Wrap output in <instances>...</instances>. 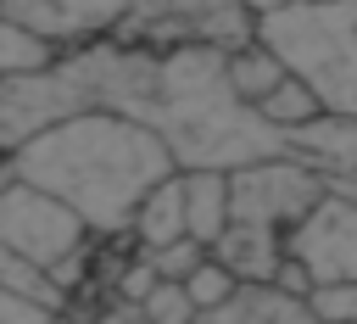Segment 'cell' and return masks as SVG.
I'll use <instances>...</instances> for the list:
<instances>
[{"label": "cell", "mask_w": 357, "mask_h": 324, "mask_svg": "<svg viewBox=\"0 0 357 324\" xmlns=\"http://www.w3.org/2000/svg\"><path fill=\"white\" fill-rule=\"evenodd\" d=\"M78 112H123L156 128L178 168H245L262 156L296 151L229 78V50L218 45H123L95 39L67 50L56 67L28 78H0V151H17L39 128Z\"/></svg>", "instance_id": "cell-1"}, {"label": "cell", "mask_w": 357, "mask_h": 324, "mask_svg": "<svg viewBox=\"0 0 357 324\" xmlns=\"http://www.w3.org/2000/svg\"><path fill=\"white\" fill-rule=\"evenodd\" d=\"M0 173L61 196L67 207L84 212V223L100 240H117L134 229L139 201L178 173V156L156 128L123 112H78L6 151Z\"/></svg>", "instance_id": "cell-2"}, {"label": "cell", "mask_w": 357, "mask_h": 324, "mask_svg": "<svg viewBox=\"0 0 357 324\" xmlns=\"http://www.w3.org/2000/svg\"><path fill=\"white\" fill-rule=\"evenodd\" d=\"M262 39L324 95L335 117H357V0H296L262 17Z\"/></svg>", "instance_id": "cell-3"}, {"label": "cell", "mask_w": 357, "mask_h": 324, "mask_svg": "<svg viewBox=\"0 0 357 324\" xmlns=\"http://www.w3.org/2000/svg\"><path fill=\"white\" fill-rule=\"evenodd\" d=\"M262 34V17L245 0H134L123 28L112 39L123 45H151V50H178V45H251Z\"/></svg>", "instance_id": "cell-4"}, {"label": "cell", "mask_w": 357, "mask_h": 324, "mask_svg": "<svg viewBox=\"0 0 357 324\" xmlns=\"http://www.w3.org/2000/svg\"><path fill=\"white\" fill-rule=\"evenodd\" d=\"M95 240L100 235L84 223L78 207H67L61 196H50V190H39L28 179L0 173V251H17V257L45 263L56 274L67 257L89 251Z\"/></svg>", "instance_id": "cell-5"}, {"label": "cell", "mask_w": 357, "mask_h": 324, "mask_svg": "<svg viewBox=\"0 0 357 324\" xmlns=\"http://www.w3.org/2000/svg\"><path fill=\"white\" fill-rule=\"evenodd\" d=\"M229 190H234V218L240 223H268V229L290 235L329 196V179H324V168L312 156L284 151V156H262V162L234 168Z\"/></svg>", "instance_id": "cell-6"}, {"label": "cell", "mask_w": 357, "mask_h": 324, "mask_svg": "<svg viewBox=\"0 0 357 324\" xmlns=\"http://www.w3.org/2000/svg\"><path fill=\"white\" fill-rule=\"evenodd\" d=\"M290 257L307 263L318 285H346L357 279V201L329 190L296 229H290Z\"/></svg>", "instance_id": "cell-7"}, {"label": "cell", "mask_w": 357, "mask_h": 324, "mask_svg": "<svg viewBox=\"0 0 357 324\" xmlns=\"http://www.w3.org/2000/svg\"><path fill=\"white\" fill-rule=\"evenodd\" d=\"M128 11H134V0H0V17H17L28 28H39L61 50L112 39Z\"/></svg>", "instance_id": "cell-8"}, {"label": "cell", "mask_w": 357, "mask_h": 324, "mask_svg": "<svg viewBox=\"0 0 357 324\" xmlns=\"http://www.w3.org/2000/svg\"><path fill=\"white\" fill-rule=\"evenodd\" d=\"M195 324H324L312 313L307 296H290L273 279H240L234 296H223L218 307H201Z\"/></svg>", "instance_id": "cell-9"}, {"label": "cell", "mask_w": 357, "mask_h": 324, "mask_svg": "<svg viewBox=\"0 0 357 324\" xmlns=\"http://www.w3.org/2000/svg\"><path fill=\"white\" fill-rule=\"evenodd\" d=\"M212 257L229 263L240 279H279L284 257H290V235L284 229H268V223H229L218 240H212Z\"/></svg>", "instance_id": "cell-10"}, {"label": "cell", "mask_w": 357, "mask_h": 324, "mask_svg": "<svg viewBox=\"0 0 357 324\" xmlns=\"http://www.w3.org/2000/svg\"><path fill=\"white\" fill-rule=\"evenodd\" d=\"M134 246L139 251H156V246H173V240H184L190 235V201H184V168L173 173V179H162L145 201H139V212H134Z\"/></svg>", "instance_id": "cell-11"}, {"label": "cell", "mask_w": 357, "mask_h": 324, "mask_svg": "<svg viewBox=\"0 0 357 324\" xmlns=\"http://www.w3.org/2000/svg\"><path fill=\"white\" fill-rule=\"evenodd\" d=\"M184 201H190V235L212 246V240L234 223L229 168H184Z\"/></svg>", "instance_id": "cell-12"}, {"label": "cell", "mask_w": 357, "mask_h": 324, "mask_svg": "<svg viewBox=\"0 0 357 324\" xmlns=\"http://www.w3.org/2000/svg\"><path fill=\"white\" fill-rule=\"evenodd\" d=\"M67 50L56 39H45L39 28L17 22V17H0V78H28V73H45L56 67Z\"/></svg>", "instance_id": "cell-13"}, {"label": "cell", "mask_w": 357, "mask_h": 324, "mask_svg": "<svg viewBox=\"0 0 357 324\" xmlns=\"http://www.w3.org/2000/svg\"><path fill=\"white\" fill-rule=\"evenodd\" d=\"M257 112L273 123V128H284V134H301V128H312L318 117H329V106H324V95L290 67V78L284 84H273L262 101H257Z\"/></svg>", "instance_id": "cell-14"}, {"label": "cell", "mask_w": 357, "mask_h": 324, "mask_svg": "<svg viewBox=\"0 0 357 324\" xmlns=\"http://www.w3.org/2000/svg\"><path fill=\"white\" fill-rule=\"evenodd\" d=\"M229 78H234L240 101H251V106H257L273 84H284V78H290V61H284L262 34H257L251 45H234V50H229Z\"/></svg>", "instance_id": "cell-15"}, {"label": "cell", "mask_w": 357, "mask_h": 324, "mask_svg": "<svg viewBox=\"0 0 357 324\" xmlns=\"http://www.w3.org/2000/svg\"><path fill=\"white\" fill-rule=\"evenodd\" d=\"M290 145L301 156H312L318 168H357V117H318L312 128L290 134Z\"/></svg>", "instance_id": "cell-16"}, {"label": "cell", "mask_w": 357, "mask_h": 324, "mask_svg": "<svg viewBox=\"0 0 357 324\" xmlns=\"http://www.w3.org/2000/svg\"><path fill=\"white\" fill-rule=\"evenodd\" d=\"M0 290L33 296V302H45V307H56V313L73 307V290H67L45 263H28V257H17V251H0Z\"/></svg>", "instance_id": "cell-17"}, {"label": "cell", "mask_w": 357, "mask_h": 324, "mask_svg": "<svg viewBox=\"0 0 357 324\" xmlns=\"http://www.w3.org/2000/svg\"><path fill=\"white\" fill-rule=\"evenodd\" d=\"M145 313H151V324H195L201 307L184 279H156V290L145 296Z\"/></svg>", "instance_id": "cell-18"}, {"label": "cell", "mask_w": 357, "mask_h": 324, "mask_svg": "<svg viewBox=\"0 0 357 324\" xmlns=\"http://www.w3.org/2000/svg\"><path fill=\"white\" fill-rule=\"evenodd\" d=\"M145 257L156 263V274H162V279H190V274L212 257V246H206V240H195V235H184V240L156 246V251H145Z\"/></svg>", "instance_id": "cell-19"}, {"label": "cell", "mask_w": 357, "mask_h": 324, "mask_svg": "<svg viewBox=\"0 0 357 324\" xmlns=\"http://www.w3.org/2000/svg\"><path fill=\"white\" fill-rule=\"evenodd\" d=\"M184 285H190V296H195V307H218L223 296H234V290H240V274H234L229 263H218V257H206V263H201V268H195V274H190Z\"/></svg>", "instance_id": "cell-20"}, {"label": "cell", "mask_w": 357, "mask_h": 324, "mask_svg": "<svg viewBox=\"0 0 357 324\" xmlns=\"http://www.w3.org/2000/svg\"><path fill=\"white\" fill-rule=\"evenodd\" d=\"M307 302H312V313H318L324 324H357V279H346V285H318Z\"/></svg>", "instance_id": "cell-21"}, {"label": "cell", "mask_w": 357, "mask_h": 324, "mask_svg": "<svg viewBox=\"0 0 357 324\" xmlns=\"http://www.w3.org/2000/svg\"><path fill=\"white\" fill-rule=\"evenodd\" d=\"M0 324H61V313L45 307V302H33V296L0 290Z\"/></svg>", "instance_id": "cell-22"}, {"label": "cell", "mask_w": 357, "mask_h": 324, "mask_svg": "<svg viewBox=\"0 0 357 324\" xmlns=\"http://www.w3.org/2000/svg\"><path fill=\"white\" fill-rule=\"evenodd\" d=\"M89 324H151L145 302H128V296H106L89 307Z\"/></svg>", "instance_id": "cell-23"}, {"label": "cell", "mask_w": 357, "mask_h": 324, "mask_svg": "<svg viewBox=\"0 0 357 324\" xmlns=\"http://www.w3.org/2000/svg\"><path fill=\"white\" fill-rule=\"evenodd\" d=\"M257 17H273V11H284V6H296V0H245Z\"/></svg>", "instance_id": "cell-24"}]
</instances>
